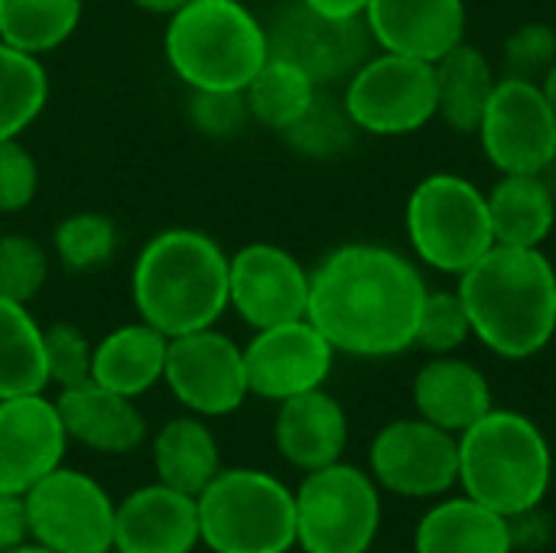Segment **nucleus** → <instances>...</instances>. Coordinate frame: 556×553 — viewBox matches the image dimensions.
<instances>
[{
  "mask_svg": "<svg viewBox=\"0 0 556 553\" xmlns=\"http://www.w3.org/2000/svg\"><path fill=\"white\" fill-rule=\"evenodd\" d=\"M459 297L472 336L502 359H531L554 339L556 271L541 248H489L459 274Z\"/></svg>",
  "mask_w": 556,
  "mask_h": 553,
  "instance_id": "2",
  "label": "nucleus"
},
{
  "mask_svg": "<svg viewBox=\"0 0 556 553\" xmlns=\"http://www.w3.org/2000/svg\"><path fill=\"white\" fill-rule=\"evenodd\" d=\"M407 238L417 257L443 274H466L495 248L485 192L453 173L420 179L407 199Z\"/></svg>",
  "mask_w": 556,
  "mask_h": 553,
  "instance_id": "7",
  "label": "nucleus"
},
{
  "mask_svg": "<svg viewBox=\"0 0 556 553\" xmlns=\"http://www.w3.org/2000/svg\"><path fill=\"white\" fill-rule=\"evenodd\" d=\"M55 407L68 440H78L94 453L121 456L137 450L147 437V420L134 407V398L108 391L94 381L62 388Z\"/></svg>",
  "mask_w": 556,
  "mask_h": 553,
  "instance_id": "21",
  "label": "nucleus"
},
{
  "mask_svg": "<svg viewBox=\"0 0 556 553\" xmlns=\"http://www.w3.org/2000/svg\"><path fill=\"white\" fill-rule=\"evenodd\" d=\"M556 62V33L547 23H525L505 39V68L511 78H544Z\"/></svg>",
  "mask_w": 556,
  "mask_h": 553,
  "instance_id": "37",
  "label": "nucleus"
},
{
  "mask_svg": "<svg viewBox=\"0 0 556 553\" xmlns=\"http://www.w3.org/2000/svg\"><path fill=\"white\" fill-rule=\"evenodd\" d=\"M332 362L336 349L306 316L254 329V339L244 345L248 391L280 404L287 398L323 388Z\"/></svg>",
  "mask_w": 556,
  "mask_h": 553,
  "instance_id": "15",
  "label": "nucleus"
},
{
  "mask_svg": "<svg viewBox=\"0 0 556 553\" xmlns=\"http://www.w3.org/2000/svg\"><path fill=\"white\" fill-rule=\"evenodd\" d=\"M342 104L365 134H414L437 117L433 62L381 49V55H368L349 75Z\"/></svg>",
  "mask_w": 556,
  "mask_h": 553,
  "instance_id": "9",
  "label": "nucleus"
},
{
  "mask_svg": "<svg viewBox=\"0 0 556 553\" xmlns=\"http://www.w3.org/2000/svg\"><path fill=\"white\" fill-rule=\"evenodd\" d=\"M199 541L195 495L143 486L114 508L117 553H189Z\"/></svg>",
  "mask_w": 556,
  "mask_h": 553,
  "instance_id": "19",
  "label": "nucleus"
},
{
  "mask_svg": "<svg viewBox=\"0 0 556 553\" xmlns=\"http://www.w3.org/2000/svg\"><path fill=\"white\" fill-rule=\"evenodd\" d=\"M0 235H3V231H0Z\"/></svg>",
  "mask_w": 556,
  "mask_h": 553,
  "instance_id": "46",
  "label": "nucleus"
},
{
  "mask_svg": "<svg viewBox=\"0 0 556 553\" xmlns=\"http://www.w3.org/2000/svg\"><path fill=\"white\" fill-rule=\"evenodd\" d=\"M479 137L502 176H541L556 160V114L541 85L511 75L498 78Z\"/></svg>",
  "mask_w": 556,
  "mask_h": 553,
  "instance_id": "11",
  "label": "nucleus"
},
{
  "mask_svg": "<svg viewBox=\"0 0 556 553\" xmlns=\"http://www.w3.org/2000/svg\"><path fill=\"white\" fill-rule=\"evenodd\" d=\"M371 479L404 499H437L459 486V437L424 417L394 420L371 440Z\"/></svg>",
  "mask_w": 556,
  "mask_h": 553,
  "instance_id": "12",
  "label": "nucleus"
},
{
  "mask_svg": "<svg viewBox=\"0 0 556 553\" xmlns=\"http://www.w3.org/2000/svg\"><path fill=\"white\" fill-rule=\"evenodd\" d=\"M59 264L68 274H94L117 254V228L101 212H72L52 235Z\"/></svg>",
  "mask_w": 556,
  "mask_h": 553,
  "instance_id": "32",
  "label": "nucleus"
},
{
  "mask_svg": "<svg viewBox=\"0 0 556 553\" xmlns=\"http://www.w3.org/2000/svg\"><path fill=\"white\" fill-rule=\"evenodd\" d=\"M104 553H108V551H104Z\"/></svg>",
  "mask_w": 556,
  "mask_h": 553,
  "instance_id": "47",
  "label": "nucleus"
},
{
  "mask_svg": "<svg viewBox=\"0 0 556 553\" xmlns=\"http://www.w3.org/2000/svg\"><path fill=\"white\" fill-rule=\"evenodd\" d=\"M427 284L391 248L345 244L309 274L306 319L336 352L388 359L414 345Z\"/></svg>",
  "mask_w": 556,
  "mask_h": 553,
  "instance_id": "1",
  "label": "nucleus"
},
{
  "mask_svg": "<svg viewBox=\"0 0 556 553\" xmlns=\"http://www.w3.org/2000/svg\"><path fill=\"white\" fill-rule=\"evenodd\" d=\"M49 277V254L29 235H0V297L29 303Z\"/></svg>",
  "mask_w": 556,
  "mask_h": 553,
  "instance_id": "35",
  "label": "nucleus"
},
{
  "mask_svg": "<svg viewBox=\"0 0 556 553\" xmlns=\"http://www.w3.org/2000/svg\"><path fill=\"white\" fill-rule=\"evenodd\" d=\"M163 52L189 91H244L270 42L241 0H189L169 16Z\"/></svg>",
  "mask_w": 556,
  "mask_h": 553,
  "instance_id": "5",
  "label": "nucleus"
},
{
  "mask_svg": "<svg viewBox=\"0 0 556 553\" xmlns=\"http://www.w3.org/2000/svg\"><path fill=\"white\" fill-rule=\"evenodd\" d=\"M365 26L384 52L437 62L466 33L463 0H368Z\"/></svg>",
  "mask_w": 556,
  "mask_h": 553,
  "instance_id": "18",
  "label": "nucleus"
},
{
  "mask_svg": "<svg viewBox=\"0 0 556 553\" xmlns=\"http://www.w3.org/2000/svg\"><path fill=\"white\" fill-rule=\"evenodd\" d=\"M49 101V72L39 55L0 39V140L20 137Z\"/></svg>",
  "mask_w": 556,
  "mask_h": 553,
  "instance_id": "31",
  "label": "nucleus"
},
{
  "mask_svg": "<svg viewBox=\"0 0 556 553\" xmlns=\"http://www.w3.org/2000/svg\"><path fill=\"white\" fill-rule=\"evenodd\" d=\"M433 78L437 114L459 134H479V124L498 85L492 62L476 46L459 42L433 62Z\"/></svg>",
  "mask_w": 556,
  "mask_h": 553,
  "instance_id": "25",
  "label": "nucleus"
},
{
  "mask_svg": "<svg viewBox=\"0 0 556 553\" xmlns=\"http://www.w3.org/2000/svg\"><path fill=\"white\" fill-rule=\"evenodd\" d=\"M46 345V372L49 385L75 388L91 381V352L94 345L85 339V332L72 323H52L42 329Z\"/></svg>",
  "mask_w": 556,
  "mask_h": 553,
  "instance_id": "36",
  "label": "nucleus"
},
{
  "mask_svg": "<svg viewBox=\"0 0 556 553\" xmlns=\"http://www.w3.org/2000/svg\"><path fill=\"white\" fill-rule=\"evenodd\" d=\"M153 466L163 486L186 495H199L222 473L218 443L199 417H176L156 433Z\"/></svg>",
  "mask_w": 556,
  "mask_h": 553,
  "instance_id": "27",
  "label": "nucleus"
},
{
  "mask_svg": "<svg viewBox=\"0 0 556 553\" xmlns=\"http://www.w3.org/2000/svg\"><path fill=\"white\" fill-rule=\"evenodd\" d=\"M417 553H515L511 525L505 515L492 512L489 505L469 499H446L433 505L417 531H414Z\"/></svg>",
  "mask_w": 556,
  "mask_h": 553,
  "instance_id": "23",
  "label": "nucleus"
},
{
  "mask_svg": "<svg viewBox=\"0 0 556 553\" xmlns=\"http://www.w3.org/2000/svg\"><path fill=\"white\" fill-rule=\"evenodd\" d=\"M29 525H26V499L0 492V553L26 544Z\"/></svg>",
  "mask_w": 556,
  "mask_h": 553,
  "instance_id": "40",
  "label": "nucleus"
},
{
  "mask_svg": "<svg viewBox=\"0 0 556 553\" xmlns=\"http://www.w3.org/2000/svg\"><path fill=\"white\" fill-rule=\"evenodd\" d=\"M81 23V0H0V39L29 55L59 49Z\"/></svg>",
  "mask_w": 556,
  "mask_h": 553,
  "instance_id": "30",
  "label": "nucleus"
},
{
  "mask_svg": "<svg viewBox=\"0 0 556 553\" xmlns=\"http://www.w3.org/2000/svg\"><path fill=\"white\" fill-rule=\"evenodd\" d=\"M414 404H417V417L430 420L433 427L453 437L466 433L476 420H482L495 407L489 378L476 365L453 355H440L417 372Z\"/></svg>",
  "mask_w": 556,
  "mask_h": 553,
  "instance_id": "22",
  "label": "nucleus"
},
{
  "mask_svg": "<svg viewBox=\"0 0 556 553\" xmlns=\"http://www.w3.org/2000/svg\"><path fill=\"white\" fill-rule=\"evenodd\" d=\"M309 3L313 10L319 13H329V16H362L368 0H303Z\"/></svg>",
  "mask_w": 556,
  "mask_h": 553,
  "instance_id": "42",
  "label": "nucleus"
},
{
  "mask_svg": "<svg viewBox=\"0 0 556 553\" xmlns=\"http://www.w3.org/2000/svg\"><path fill=\"white\" fill-rule=\"evenodd\" d=\"M3 553H52V551H46L42 544H20V548H10V551H3Z\"/></svg>",
  "mask_w": 556,
  "mask_h": 553,
  "instance_id": "45",
  "label": "nucleus"
},
{
  "mask_svg": "<svg viewBox=\"0 0 556 553\" xmlns=\"http://www.w3.org/2000/svg\"><path fill=\"white\" fill-rule=\"evenodd\" d=\"M469 336H472V323L459 290H427L414 345L433 355H450L459 345H466Z\"/></svg>",
  "mask_w": 556,
  "mask_h": 553,
  "instance_id": "34",
  "label": "nucleus"
},
{
  "mask_svg": "<svg viewBox=\"0 0 556 553\" xmlns=\"http://www.w3.org/2000/svg\"><path fill=\"white\" fill-rule=\"evenodd\" d=\"M228 306L251 329L303 319L309 306V271L287 248L267 241L244 244L228 261Z\"/></svg>",
  "mask_w": 556,
  "mask_h": 553,
  "instance_id": "16",
  "label": "nucleus"
},
{
  "mask_svg": "<svg viewBox=\"0 0 556 553\" xmlns=\"http://www.w3.org/2000/svg\"><path fill=\"white\" fill-rule=\"evenodd\" d=\"M508 525H511L515 548H541L551 538V521L541 515V505L531 508V512H521V515L508 518Z\"/></svg>",
  "mask_w": 556,
  "mask_h": 553,
  "instance_id": "41",
  "label": "nucleus"
},
{
  "mask_svg": "<svg viewBox=\"0 0 556 553\" xmlns=\"http://www.w3.org/2000/svg\"><path fill=\"white\" fill-rule=\"evenodd\" d=\"M134 7H140L143 13H156V16H173L182 3L189 0H130Z\"/></svg>",
  "mask_w": 556,
  "mask_h": 553,
  "instance_id": "43",
  "label": "nucleus"
},
{
  "mask_svg": "<svg viewBox=\"0 0 556 553\" xmlns=\"http://www.w3.org/2000/svg\"><path fill=\"white\" fill-rule=\"evenodd\" d=\"M293 499L303 553H368L381 531L378 482L342 460L306 473Z\"/></svg>",
  "mask_w": 556,
  "mask_h": 553,
  "instance_id": "8",
  "label": "nucleus"
},
{
  "mask_svg": "<svg viewBox=\"0 0 556 553\" xmlns=\"http://www.w3.org/2000/svg\"><path fill=\"white\" fill-rule=\"evenodd\" d=\"M163 381L195 417H225L244 404V349L215 326L169 339Z\"/></svg>",
  "mask_w": 556,
  "mask_h": 553,
  "instance_id": "13",
  "label": "nucleus"
},
{
  "mask_svg": "<svg viewBox=\"0 0 556 553\" xmlns=\"http://www.w3.org/2000/svg\"><path fill=\"white\" fill-rule=\"evenodd\" d=\"M274 440L290 466L313 473L342 460L349 443V417L332 394L316 388L280 401Z\"/></svg>",
  "mask_w": 556,
  "mask_h": 553,
  "instance_id": "20",
  "label": "nucleus"
},
{
  "mask_svg": "<svg viewBox=\"0 0 556 553\" xmlns=\"http://www.w3.org/2000/svg\"><path fill=\"white\" fill-rule=\"evenodd\" d=\"M554 456L544 430L518 414L492 407L459 433V486L469 499L515 518L544 502Z\"/></svg>",
  "mask_w": 556,
  "mask_h": 553,
  "instance_id": "4",
  "label": "nucleus"
},
{
  "mask_svg": "<svg viewBox=\"0 0 556 553\" xmlns=\"http://www.w3.org/2000/svg\"><path fill=\"white\" fill-rule=\"evenodd\" d=\"M169 339L150 323H130L108 332L91 352V381L117 391L124 398L147 394L156 381H163Z\"/></svg>",
  "mask_w": 556,
  "mask_h": 553,
  "instance_id": "24",
  "label": "nucleus"
},
{
  "mask_svg": "<svg viewBox=\"0 0 556 553\" xmlns=\"http://www.w3.org/2000/svg\"><path fill=\"white\" fill-rule=\"evenodd\" d=\"M270 55L303 68L319 88L349 78L371 55L365 16H329L303 0H293L267 26Z\"/></svg>",
  "mask_w": 556,
  "mask_h": 553,
  "instance_id": "14",
  "label": "nucleus"
},
{
  "mask_svg": "<svg viewBox=\"0 0 556 553\" xmlns=\"http://www.w3.org/2000/svg\"><path fill=\"white\" fill-rule=\"evenodd\" d=\"M189 117L205 137H235L251 121L244 91H192Z\"/></svg>",
  "mask_w": 556,
  "mask_h": 553,
  "instance_id": "38",
  "label": "nucleus"
},
{
  "mask_svg": "<svg viewBox=\"0 0 556 553\" xmlns=\"http://www.w3.org/2000/svg\"><path fill=\"white\" fill-rule=\"evenodd\" d=\"M355 134L358 127L349 117L345 104L326 91H316L306 114L283 130V140L309 160H332L355 143Z\"/></svg>",
  "mask_w": 556,
  "mask_h": 553,
  "instance_id": "33",
  "label": "nucleus"
},
{
  "mask_svg": "<svg viewBox=\"0 0 556 553\" xmlns=\"http://www.w3.org/2000/svg\"><path fill=\"white\" fill-rule=\"evenodd\" d=\"M195 505L199 541L215 553H287L296 548V499L267 473H218L195 495Z\"/></svg>",
  "mask_w": 556,
  "mask_h": 553,
  "instance_id": "6",
  "label": "nucleus"
},
{
  "mask_svg": "<svg viewBox=\"0 0 556 553\" xmlns=\"http://www.w3.org/2000/svg\"><path fill=\"white\" fill-rule=\"evenodd\" d=\"M489 199L495 244L541 248L556 225V196L544 176H502Z\"/></svg>",
  "mask_w": 556,
  "mask_h": 553,
  "instance_id": "26",
  "label": "nucleus"
},
{
  "mask_svg": "<svg viewBox=\"0 0 556 553\" xmlns=\"http://www.w3.org/2000/svg\"><path fill=\"white\" fill-rule=\"evenodd\" d=\"M541 85V91H544V98H547V104L554 108V114H556V62L547 68V75L538 81Z\"/></svg>",
  "mask_w": 556,
  "mask_h": 553,
  "instance_id": "44",
  "label": "nucleus"
},
{
  "mask_svg": "<svg viewBox=\"0 0 556 553\" xmlns=\"http://www.w3.org/2000/svg\"><path fill=\"white\" fill-rule=\"evenodd\" d=\"M29 538L52 553H104L114 548V505L85 473L52 469L26 495Z\"/></svg>",
  "mask_w": 556,
  "mask_h": 553,
  "instance_id": "10",
  "label": "nucleus"
},
{
  "mask_svg": "<svg viewBox=\"0 0 556 553\" xmlns=\"http://www.w3.org/2000/svg\"><path fill=\"white\" fill-rule=\"evenodd\" d=\"M39 189V166L33 153L13 140H0V215L3 212H20L36 199Z\"/></svg>",
  "mask_w": 556,
  "mask_h": 553,
  "instance_id": "39",
  "label": "nucleus"
},
{
  "mask_svg": "<svg viewBox=\"0 0 556 553\" xmlns=\"http://www.w3.org/2000/svg\"><path fill=\"white\" fill-rule=\"evenodd\" d=\"M49 388L42 326L26 303L0 297V401L20 394H39Z\"/></svg>",
  "mask_w": 556,
  "mask_h": 553,
  "instance_id": "28",
  "label": "nucleus"
},
{
  "mask_svg": "<svg viewBox=\"0 0 556 553\" xmlns=\"http://www.w3.org/2000/svg\"><path fill=\"white\" fill-rule=\"evenodd\" d=\"M316 91L319 85L303 68H296L287 59L267 55V62L248 81L244 101H248L251 121H261L264 127L283 134L290 124H296L306 114Z\"/></svg>",
  "mask_w": 556,
  "mask_h": 553,
  "instance_id": "29",
  "label": "nucleus"
},
{
  "mask_svg": "<svg viewBox=\"0 0 556 553\" xmlns=\"http://www.w3.org/2000/svg\"><path fill=\"white\" fill-rule=\"evenodd\" d=\"M228 254L199 228L153 235L130 274L137 316L166 339L208 329L228 310Z\"/></svg>",
  "mask_w": 556,
  "mask_h": 553,
  "instance_id": "3",
  "label": "nucleus"
},
{
  "mask_svg": "<svg viewBox=\"0 0 556 553\" xmlns=\"http://www.w3.org/2000/svg\"><path fill=\"white\" fill-rule=\"evenodd\" d=\"M68 433L55 401L20 394L0 401V492L26 495L42 476L62 466Z\"/></svg>",
  "mask_w": 556,
  "mask_h": 553,
  "instance_id": "17",
  "label": "nucleus"
}]
</instances>
